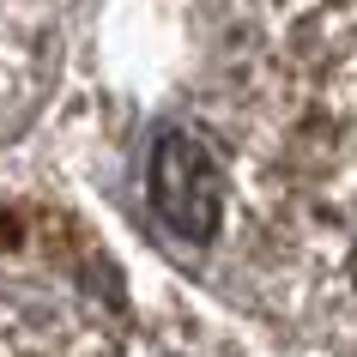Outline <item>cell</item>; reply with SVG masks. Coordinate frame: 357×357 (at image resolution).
Instances as JSON below:
<instances>
[{
    "mask_svg": "<svg viewBox=\"0 0 357 357\" xmlns=\"http://www.w3.org/2000/svg\"><path fill=\"white\" fill-rule=\"evenodd\" d=\"M351 273H357V243H351Z\"/></svg>",
    "mask_w": 357,
    "mask_h": 357,
    "instance_id": "3",
    "label": "cell"
},
{
    "mask_svg": "<svg viewBox=\"0 0 357 357\" xmlns=\"http://www.w3.org/2000/svg\"><path fill=\"white\" fill-rule=\"evenodd\" d=\"M146 200L151 218L182 236V243H212V230L225 218V169L218 151L194 128H164L146 164Z\"/></svg>",
    "mask_w": 357,
    "mask_h": 357,
    "instance_id": "1",
    "label": "cell"
},
{
    "mask_svg": "<svg viewBox=\"0 0 357 357\" xmlns=\"http://www.w3.org/2000/svg\"><path fill=\"white\" fill-rule=\"evenodd\" d=\"M0 357H31V345H24V333H13V327H6V333H0Z\"/></svg>",
    "mask_w": 357,
    "mask_h": 357,
    "instance_id": "2",
    "label": "cell"
}]
</instances>
